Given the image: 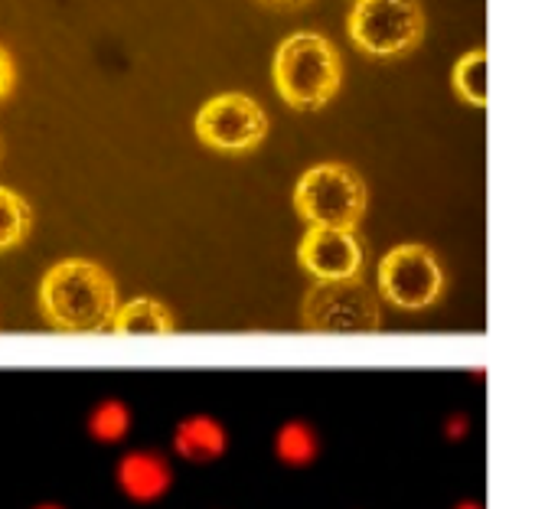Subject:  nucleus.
I'll return each mask as SVG.
<instances>
[{"label": "nucleus", "instance_id": "nucleus-7", "mask_svg": "<svg viewBox=\"0 0 558 509\" xmlns=\"http://www.w3.org/2000/svg\"><path fill=\"white\" fill-rule=\"evenodd\" d=\"M379 288L396 307L422 311L438 301L445 275L425 245H399L379 265Z\"/></svg>", "mask_w": 558, "mask_h": 509}, {"label": "nucleus", "instance_id": "nucleus-20", "mask_svg": "<svg viewBox=\"0 0 558 509\" xmlns=\"http://www.w3.org/2000/svg\"><path fill=\"white\" fill-rule=\"evenodd\" d=\"M36 509H62V507H56V504H43V507H36Z\"/></svg>", "mask_w": 558, "mask_h": 509}, {"label": "nucleus", "instance_id": "nucleus-4", "mask_svg": "<svg viewBox=\"0 0 558 509\" xmlns=\"http://www.w3.org/2000/svg\"><path fill=\"white\" fill-rule=\"evenodd\" d=\"M356 49L392 59L415 49L425 36V10L418 0H356L347 20Z\"/></svg>", "mask_w": 558, "mask_h": 509}, {"label": "nucleus", "instance_id": "nucleus-18", "mask_svg": "<svg viewBox=\"0 0 558 509\" xmlns=\"http://www.w3.org/2000/svg\"><path fill=\"white\" fill-rule=\"evenodd\" d=\"M268 7H278V10H298V7H307L311 0H262Z\"/></svg>", "mask_w": 558, "mask_h": 509}, {"label": "nucleus", "instance_id": "nucleus-14", "mask_svg": "<svg viewBox=\"0 0 558 509\" xmlns=\"http://www.w3.org/2000/svg\"><path fill=\"white\" fill-rule=\"evenodd\" d=\"M454 92L477 108L487 105V49H471L461 56L454 65Z\"/></svg>", "mask_w": 558, "mask_h": 509}, {"label": "nucleus", "instance_id": "nucleus-9", "mask_svg": "<svg viewBox=\"0 0 558 509\" xmlns=\"http://www.w3.org/2000/svg\"><path fill=\"white\" fill-rule=\"evenodd\" d=\"M114 481L121 487V494L134 504H157L170 484H173V471L167 464L163 455L157 451H131L118 461Z\"/></svg>", "mask_w": 558, "mask_h": 509}, {"label": "nucleus", "instance_id": "nucleus-10", "mask_svg": "<svg viewBox=\"0 0 558 509\" xmlns=\"http://www.w3.org/2000/svg\"><path fill=\"white\" fill-rule=\"evenodd\" d=\"M173 448L183 461L209 464V461L222 458V451H226V428L209 415H190L186 422H180V428L173 435Z\"/></svg>", "mask_w": 558, "mask_h": 509}, {"label": "nucleus", "instance_id": "nucleus-17", "mask_svg": "<svg viewBox=\"0 0 558 509\" xmlns=\"http://www.w3.org/2000/svg\"><path fill=\"white\" fill-rule=\"evenodd\" d=\"M448 435H451L454 441H461V438L468 435V419H464V415H454V419L448 422Z\"/></svg>", "mask_w": 558, "mask_h": 509}, {"label": "nucleus", "instance_id": "nucleus-19", "mask_svg": "<svg viewBox=\"0 0 558 509\" xmlns=\"http://www.w3.org/2000/svg\"><path fill=\"white\" fill-rule=\"evenodd\" d=\"M454 509H484L481 504H474V500H468V504H458Z\"/></svg>", "mask_w": 558, "mask_h": 509}, {"label": "nucleus", "instance_id": "nucleus-11", "mask_svg": "<svg viewBox=\"0 0 558 509\" xmlns=\"http://www.w3.org/2000/svg\"><path fill=\"white\" fill-rule=\"evenodd\" d=\"M108 330L114 334H144V337H160V334H170L173 330V320H170V311L160 304V301H150V298H141V301H131L124 307L114 311Z\"/></svg>", "mask_w": 558, "mask_h": 509}, {"label": "nucleus", "instance_id": "nucleus-15", "mask_svg": "<svg viewBox=\"0 0 558 509\" xmlns=\"http://www.w3.org/2000/svg\"><path fill=\"white\" fill-rule=\"evenodd\" d=\"M29 222H33V213H29L26 199L7 186H0V249L23 242V235L29 232Z\"/></svg>", "mask_w": 558, "mask_h": 509}, {"label": "nucleus", "instance_id": "nucleus-12", "mask_svg": "<svg viewBox=\"0 0 558 509\" xmlns=\"http://www.w3.org/2000/svg\"><path fill=\"white\" fill-rule=\"evenodd\" d=\"M275 455L288 468H307L320 455V438L307 422H288L275 435Z\"/></svg>", "mask_w": 558, "mask_h": 509}, {"label": "nucleus", "instance_id": "nucleus-2", "mask_svg": "<svg viewBox=\"0 0 558 509\" xmlns=\"http://www.w3.org/2000/svg\"><path fill=\"white\" fill-rule=\"evenodd\" d=\"M271 75H275L281 98L291 108L317 111L337 95L340 78H343V62H340L337 46L324 33L301 29L278 43Z\"/></svg>", "mask_w": 558, "mask_h": 509}, {"label": "nucleus", "instance_id": "nucleus-6", "mask_svg": "<svg viewBox=\"0 0 558 509\" xmlns=\"http://www.w3.org/2000/svg\"><path fill=\"white\" fill-rule=\"evenodd\" d=\"M196 134L203 144L216 150H229V154L252 150L268 134V114L262 111L255 98L226 92V95L209 98L196 111Z\"/></svg>", "mask_w": 558, "mask_h": 509}, {"label": "nucleus", "instance_id": "nucleus-5", "mask_svg": "<svg viewBox=\"0 0 558 509\" xmlns=\"http://www.w3.org/2000/svg\"><path fill=\"white\" fill-rule=\"evenodd\" d=\"M304 327L311 334H373L379 327L376 294L360 281H320L304 298Z\"/></svg>", "mask_w": 558, "mask_h": 509}, {"label": "nucleus", "instance_id": "nucleus-1", "mask_svg": "<svg viewBox=\"0 0 558 509\" xmlns=\"http://www.w3.org/2000/svg\"><path fill=\"white\" fill-rule=\"evenodd\" d=\"M39 304L56 330L98 334L108 330L118 311V291L105 268L92 262H62L43 278Z\"/></svg>", "mask_w": 558, "mask_h": 509}, {"label": "nucleus", "instance_id": "nucleus-13", "mask_svg": "<svg viewBox=\"0 0 558 509\" xmlns=\"http://www.w3.org/2000/svg\"><path fill=\"white\" fill-rule=\"evenodd\" d=\"M131 432V409L121 399H105L88 412V435L98 445H118Z\"/></svg>", "mask_w": 558, "mask_h": 509}, {"label": "nucleus", "instance_id": "nucleus-3", "mask_svg": "<svg viewBox=\"0 0 558 509\" xmlns=\"http://www.w3.org/2000/svg\"><path fill=\"white\" fill-rule=\"evenodd\" d=\"M294 206L314 229L353 232L366 209V186L347 163H317L298 180Z\"/></svg>", "mask_w": 558, "mask_h": 509}, {"label": "nucleus", "instance_id": "nucleus-8", "mask_svg": "<svg viewBox=\"0 0 558 509\" xmlns=\"http://www.w3.org/2000/svg\"><path fill=\"white\" fill-rule=\"evenodd\" d=\"M301 265L317 278V281H347L356 278L363 265V249L350 229H314L304 235L298 249Z\"/></svg>", "mask_w": 558, "mask_h": 509}, {"label": "nucleus", "instance_id": "nucleus-16", "mask_svg": "<svg viewBox=\"0 0 558 509\" xmlns=\"http://www.w3.org/2000/svg\"><path fill=\"white\" fill-rule=\"evenodd\" d=\"M13 82H16V65H13L10 52L0 46V98H7L13 92Z\"/></svg>", "mask_w": 558, "mask_h": 509}]
</instances>
